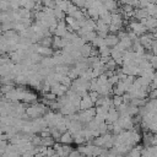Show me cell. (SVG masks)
Masks as SVG:
<instances>
[{
  "mask_svg": "<svg viewBox=\"0 0 157 157\" xmlns=\"http://www.w3.org/2000/svg\"><path fill=\"white\" fill-rule=\"evenodd\" d=\"M78 152L85 156V157H98L103 153L104 148L94 145V144H83V145H78L77 148Z\"/></svg>",
  "mask_w": 157,
  "mask_h": 157,
  "instance_id": "1",
  "label": "cell"
},
{
  "mask_svg": "<svg viewBox=\"0 0 157 157\" xmlns=\"http://www.w3.org/2000/svg\"><path fill=\"white\" fill-rule=\"evenodd\" d=\"M97 112H96V108H91V109H87V110H80L77 113V120L81 121L82 124H88L90 121H92L96 117Z\"/></svg>",
  "mask_w": 157,
  "mask_h": 157,
  "instance_id": "2",
  "label": "cell"
},
{
  "mask_svg": "<svg viewBox=\"0 0 157 157\" xmlns=\"http://www.w3.org/2000/svg\"><path fill=\"white\" fill-rule=\"evenodd\" d=\"M117 123L123 128V130H134L136 126L132 117H129V115H120Z\"/></svg>",
  "mask_w": 157,
  "mask_h": 157,
  "instance_id": "3",
  "label": "cell"
},
{
  "mask_svg": "<svg viewBox=\"0 0 157 157\" xmlns=\"http://www.w3.org/2000/svg\"><path fill=\"white\" fill-rule=\"evenodd\" d=\"M140 22H142L145 26H146V28H147V31L148 32H155L156 29H157V20L153 17V16H148L147 18H144V20H141Z\"/></svg>",
  "mask_w": 157,
  "mask_h": 157,
  "instance_id": "4",
  "label": "cell"
},
{
  "mask_svg": "<svg viewBox=\"0 0 157 157\" xmlns=\"http://www.w3.org/2000/svg\"><path fill=\"white\" fill-rule=\"evenodd\" d=\"M119 117H120V114H119V112H118V109L115 107L109 108L108 114H107V118H105V123L107 124H114L119 119Z\"/></svg>",
  "mask_w": 157,
  "mask_h": 157,
  "instance_id": "5",
  "label": "cell"
},
{
  "mask_svg": "<svg viewBox=\"0 0 157 157\" xmlns=\"http://www.w3.org/2000/svg\"><path fill=\"white\" fill-rule=\"evenodd\" d=\"M67 91H69V87H66V86H64L61 83H56V85L52 86V88H50V92L54 93L56 97H61V96L66 94Z\"/></svg>",
  "mask_w": 157,
  "mask_h": 157,
  "instance_id": "6",
  "label": "cell"
},
{
  "mask_svg": "<svg viewBox=\"0 0 157 157\" xmlns=\"http://www.w3.org/2000/svg\"><path fill=\"white\" fill-rule=\"evenodd\" d=\"M94 105H96V103L91 99L90 94H87V96L82 97V99H81V103H80V110H87V109L93 108Z\"/></svg>",
  "mask_w": 157,
  "mask_h": 157,
  "instance_id": "7",
  "label": "cell"
},
{
  "mask_svg": "<svg viewBox=\"0 0 157 157\" xmlns=\"http://www.w3.org/2000/svg\"><path fill=\"white\" fill-rule=\"evenodd\" d=\"M67 32H69V31H67V23H66V21H65V20L59 21V22H58V26H56V29H55L54 36L64 37Z\"/></svg>",
  "mask_w": 157,
  "mask_h": 157,
  "instance_id": "8",
  "label": "cell"
},
{
  "mask_svg": "<svg viewBox=\"0 0 157 157\" xmlns=\"http://www.w3.org/2000/svg\"><path fill=\"white\" fill-rule=\"evenodd\" d=\"M101 1H102L103 6H104L108 11H110L112 13L119 11V6H118V1H117V0H101Z\"/></svg>",
  "mask_w": 157,
  "mask_h": 157,
  "instance_id": "9",
  "label": "cell"
},
{
  "mask_svg": "<svg viewBox=\"0 0 157 157\" xmlns=\"http://www.w3.org/2000/svg\"><path fill=\"white\" fill-rule=\"evenodd\" d=\"M104 42H105V45H108L109 48H114V47L120 42V39H119V37H118L117 34L109 33V34L104 38Z\"/></svg>",
  "mask_w": 157,
  "mask_h": 157,
  "instance_id": "10",
  "label": "cell"
},
{
  "mask_svg": "<svg viewBox=\"0 0 157 157\" xmlns=\"http://www.w3.org/2000/svg\"><path fill=\"white\" fill-rule=\"evenodd\" d=\"M37 53H38V54H40L43 58H50V56H53V55H54L55 50H54L53 48L42 47V45H39V44H38V50H37Z\"/></svg>",
  "mask_w": 157,
  "mask_h": 157,
  "instance_id": "11",
  "label": "cell"
},
{
  "mask_svg": "<svg viewBox=\"0 0 157 157\" xmlns=\"http://www.w3.org/2000/svg\"><path fill=\"white\" fill-rule=\"evenodd\" d=\"M65 45H66V43H65V40L61 37H58V36H54L53 37V49L54 50L64 49Z\"/></svg>",
  "mask_w": 157,
  "mask_h": 157,
  "instance_id": "12",
  "label": "cell"
},
{
  "mask_svg": "<svg viewBox=\"0 0 157 157\" xmlns=\"http://www.w3.org/2000/svg\"><path fill=\"white\" fill-rule=\"evenodd\" d=\"M59 142L63 144V145H71V144L74 142V136H72V134H71L70 131H66V132L61 134V137H60V141H59Z\"/></svg>",
  "mask_w": 157,
  "mask_h": 157,
  "instance_id": "13",
  "label": "cell"
},
{
  "mask_svg": "<svg viewBox=\"0 0 157 157\" xmlns=\"http://www.w3.org/2000/svg\"><path fill=\"white\" fill-rule=\"evenodd\" d=\"M142 146H135L125 155V157H142Z\"/></svg>",
  "mask_w": 157,
  "mask_h": 157,
  "instance_id": "14",
  "label": "cell"
},
{
  "mask_svg": "<svg viewBox=\"0 0 157 157\" xmlns=\"http://www.w3.org/2000/svg\"><path fill=\"white\" fill-rule=\"evenodd\" d=\"M92 49H93V45H92L91 43H86L85 45H82V47L80 48V52H81V54H82L83 58H90Z\"/></svg>",
  "mask_w": 157,
  "mask_h": 157,
  "instance_id": "15",
  "label": "cell"
},
{
  "mask_svg": "<svg viewBox=\"0 0 157 157\" xmlns=\"http://www.w3.org/2000/svg\"><path fill=\"white\" fill-rule=\"evenodd\" d=\"M70 67L71 66H69V65H56L55 69H54V71L56 74L61 75V76H67L69 75V71H70Z\"/></svg>",
  "mask_w": 157,
  "mask_h": 157,
  "instance_id": "16",
  "label": "cell"
},
{
  "mask_svg": "<svg viewBox=\"0 0 157 157\" xmlns=\"http://www.w3.org/2000/svg\"><path fill=\"white\" fill-rule=\"evenodd\" d=\"M150 15L147 12V9H135V18L136 20H144V18H147Z\"/></svg>",
  "mask_w": 157,
  "mask_h": 157,
  "instance_id": "17",
  "label": "cell"
},
{
  "mask_svg": "<svg viewBox=\"0 0 157 157\" xmlns=\"http://www.w3.org/2000/svg\"><path fill=\"white\" fill-rule=\"evenodd\" d=\"M71 4H72L71 0H56V7L63 10V11H65V12L67 11V9H69V6Z\"/></svg>",
  "mask_w": 157,
  "mask_h": 157,
  "instance_id": "18",
  "label": "cell"
},
{
  "mask_svg": "<svg viewBox=\"0 0 157 157\" xmlns=\"http://www.w3.org/2000/svg\"><path fill=\"white\" fill-rule=\"evenodd\" d=\"M110 52H112V49L108 45H103V47L98 48V54L101 58H110Z\"/></svg>",
  "mask_w": 157,
  "mask_h": 157,
  "instance_id": "19",
  "label": "cell"
},
{
  "mask_svg": "<svg viewBox=\"0 0 157 157\" xmlns=\"http://www.w3.org/2000/svg\"><path fill=\"white\" fill-rule=\"evenodd\" d=\"M97 36H98V34H97V31H91V32L85 33V34L82 36V38L85 39L86 43H92V42L96 39Z\"/></svg>",
  "mask_w": 157,
  "mask_h": 157,
  "instance_id": "20",
  "label": "cell"
},
{
  "mask_svg": "<svg viewBox=\"0 0 157 157\" xmlns=\"http://www.w3.org/2000/svg\"><path fill=\"white\" fill-rule=\"evenodd\" d=\"M108 108L107 107H103V105H99V107H96V112H97V114L96 115H98V117H101V118H103L104 120H105V118H107V114H108Z\"/></svg>",
  "mask_w": 157,
  "mask_h": 157,
  "instance_id": "21",
  "label": "cell"
},
{
  "mask_svg": "<svg viewBox=\"0 0 157 157\" xmlns=\"http://www.w3.org/2000/svg\"><path fill=\"white\" fill-rule=\"evenodd\" d=\"M66 16H67V15H66L65 11H63V10H60V9H58V7L54 9V17H55L58 21H63V20H65Z\"/></svg>",
  "mask_w": 157,
  "mask_h": 157,
  "instance_id": "22",
  "label": "cell"
},
{
  "mask_svg": "<svg viewBox=\"0 0 157 157\" xmlns=\"http://www.w3.org/2000/svg\"><path fill=\"white\" fill-rule=\"evenodd\" d=\"M42 47H48V48H53V37H44L43 39L39 40L38 43Z\"/></svg>",
  "mask_w": 157,
  "mask_h": 157,
  "instance_id": "23",
  "label": "cell"
},
{
  "mask_svg": "<svg viewBox=\"0 0 157 157\" xmlns=\"http://www.w3.org/2000/svg\"><path fill=\"white\" fill-rule=\"evenodd\" d=\"M91 44H92L94 48H97V49H98V48H101V47L105 45V42H104V38H102V37L97 36V37H96V39H94Z\"/></svg>",
  "mask_w": 157,
  "mask_h": 157,
  "instance_id": "24",
  "label": "cell"
},
{
  "mask_svg": "<svg viewBox=\"0 0 157 157\" xmlns=\"http://www.w3.org/2000/svg\"><path fill=\"white\" fill-rule=\"evenodd\" d=\"M105 65V70H110V71H115L117 69H118V64H117V61L114 60V59H109V61L107 63V64H104Z\"/></svg>",
  "mask_w": 157,
  "mask_h": 157,
  "instance_id": "25",
  "label": "cell"
},
{
  "mask_svg": "<svg viewBox=\"0 0 157 157\" xmlns=\"http://www.w3.org/2000/svg\"><path fill=\"white\" fill-rule=\"evenodd\" d=\"M146 9H147V12H148L150 16H155L156 12H157V4H152V2H150L148 6H147Z\"/></svg>",
  "mask_w": 157,
  "mask_h": 157,
  "instance_id": "26",
  "label": "cell"
},
{
  "mask_svg": "<svg viewBox=\"0 0 157 157\" xmlns=\"http://www.w3.org/2000/svg\"><path fill=\"white\" fill-rule=\"evenodd\" d=\"M112 99H113V104H114L115 108H118L120 104L124 103V101H123V96H113Z\"/></svg>",
  "mask_w": 157,
  "mask_h": 157,
  "instance_id": "27",
  "label": "cell"
},
{
  "mask_svg": "<svg viewBox=\"0 0 157 157\" xmlns=\"http://www.w3.org/2000/svg\"><path fill=\"white\" fill-rule=\"evenodd\" d=\"M77 10H78V7H77L76 5H74V4H71V5L69 6L67 11H66V15H67V16H72Z\"/></svg>",
  "mask_w": 157,
  "mask_h": 157,
  "instance_id": "28",
  "label": "cell"
},
{
  "mask_svg": "<svg viewBox=\"0 0 157 157\" xmlns=\"http://www.w3.org/2000/svg\"><path fill=\"white\" fill-rule=\"evenodd\" d=\"M88 94H90L91 99H92V101H93L94 103H96V102L98 101V98H99V96H101V94H99V93H98L97 91H90V93H88Z\"/></svg>",
  "mask_w": 157,
  "mask_h": 157,
  "instance_id": "29",
  "label": "cell"
},
{
  "mask_svg": "<svg viewBox=\"0 0 157 157\" xmlns=\"http://www.w3.org/2000/svg\"><path fill=\"white\" fill-rule=\"evenodd\" d=\"M148 99H157V88H152L147 96Z\"/></svg>",
  "mask_w": 157,
  "mask_h": 157,
  "instance_id": "30",
  "label": "cell"
},
{
  "mask_svg": "<svg viewBox=\"0 0 157 157\" xmlns=\"http://www.w3.org/2000/svg\"><path fill=\"white\" fill-rule=\"evenodd\" d=\"M150 63H151V65L153 66V69H156V70H157V55H153V56H152V59L150 60Z\"/></svg>",
  "mask_w": 157,
  "mask_h": 157,
  "instance_id": "31",
  "label": "cell"
},
{
  "mask_svg": "<svg viewBox=\"0 0 157 157\" xmlns=\"http://www.w3.org/2000/svg\"><path fill=\"white\" fill-rule=\"evenodd\" d=\"M69 157H85V156H82V155L78 152V150H74V151L69 155Z\"/></svg>",
  "mask_w": 157,
  "mask_h": 157,
  "instance_id": "32",
  "label": "cell"
},
{
  "mask_svg": "<svg viewBox=\"0 0 157 157\" xmlns=\"http://www.w3.org/2000/svg\"><path fill=\"white\" fill-rule=\"evenodd\" d=\"M132 1L134 0H120V4L121 5H131L132 6Z\"/></svg>",
  "mask_w": 157,
  "mask_h": 157,
  "instance_id": "33",
  "label": "cell"
},
{
  "mask_svg": "<svg viewBox=\"0 0 157 157\" xmlns=\"http://www.w3.org/2000/svg\"><path fill=\"white\" fill-rule=\"evenodd\" d=\"M157 145V132L153 135V146H156Z\"/></svg>",
  "mask_w": 157,
  "mask_h": 157,
  "instance_id": "34",
  "label": "cell"
},
{
  "mask_svg": "<svg viewBox=\"0 0 157 157\" xmlns=\"http://www.w3.org/2000/svg\"><path fill=\"white\" fill-rule=\"evenodd\" d=\"M150 2H152V4H157V0H148Z\"/></svg>",
  "mask_w": 157,
  "mask_h": 157,
  "instance_id": "35",
  "label": "cell"
}]
</instances>
